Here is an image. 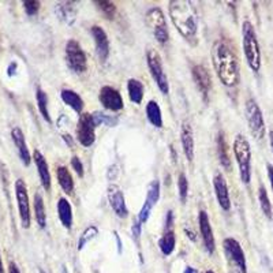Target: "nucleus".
<instances>
[{
	"instance_id": "nucleus-39",
	"label": "nucleus",
	"mask_w": 273,
	"mask_h": 273,
	"mask_svg": "<svg viewBox=\"0 0 273 273\" xmlns=\"http://www.w3.org/2000/svg\"><path fill=\"white\" fill-rule=\"evenodd\" d=\"M141 228H142V224L139 223V220H138V219L134 220L132 227V234L136 242H138V239H139V237H141Z\"/></svg>"
},
{
	"instance_id": "nucleus-26",
	"label": "nucleus",
	"mask_w": 273,
	"mask_h": 273,
	"mask_svg": "<svg viewBox=\"0 0 273 273\" xmlns=\"http://www.w3.org/2000/svg\"><path fill=\"white\" fill-rule=\"evenodd\" d=\"M56 176H58V182L60 184V187L63 189L66 194H73L74 191V180L71 173L67 169V167L60 165L56 169Z\"/></svg>"
},
{
	"instance_id": "nucleus-23",
	"label": "nucleus",
	"mask_w": 273,
	"mask_h": 273,
	"mask_svg": "<svg viewBox=\"0 0 273 273\" xmlns=\"http://www.w3.org/2000/svg\"><path fill=\"white\" fill-rule=\"evenodd\" d=\"M60 97H62V100L66 105H68L70 108H73L77 114H82V110H84V100H82V97L77 93V92H74L71 89H63L62 90V93H60Z\"/></svg>"
},
{
	"instance_id": "nucleus-3",
	"label": "nucleus",
	"mask_w": 273,
	"mask_h": 273,
	"mask_svg": "<svg viewBox=\"0 0 273 273\" xmlns=\"http://www.w3.org/2000/svg\"><path fill=\"white\" fill-rule=\"evenodd\" d=\"M242 44H243V51H245L249 67L252 68L254 73H258L261 68V51H260L257 34L252 22L245 21L242 25Z\"/></svg>"
},
{
	"instance_id": "nucleus-17",
	"label": "nucleus",
	"mask_w": 273,
	"mask_h": 273,
	"mask_svg": "<svg viewBox=\"0 0 273 273\" xmlns=\"http://www.w3.org/2000/svg\"><path fill=\"white\" fill-rule=\"evenodd\" d=\"M90 33L92 36L95 38V44H96V52L99 55V58L105 62L108 56H110V40H108V36L103 27L97 26H92L90 29Z\"/></svg>"
},
{
	"instance_id": "nucleus-2",
	"label": "nucleus",
	"mask_w": 273,
	"mask_h": 273,
	"mask_svg": "<svg viewBox=\"0 0 273 273\" xmlns=\"http://www.w3.org/2000/svg\"><path fill=\"white\" fill-rule=\"evenodd\" d=\"M169 16L173 26L186 40H193L198 32V14L191 1L172 0L169 1Z\"/></svg>"
},
{
	"instance_id": "nucleus-16",
	"label": "nucleus",
	"mask_w": 273,
	"mask_h": 273,
	"mask_svg": "<svg viewBox=\"0 0 273 273\" xmlns=\"http://www.w3.org/2000/svg\"><path fill=\"white\" fill-rule=\"evenodd\" d=\"M213 187H215V194L217 202L221 206V209H231V198H230V191L227 186L226 178L221 173H216L213 178Z\"/></svg>"
},
{
	"instance_id": "nucleus-21",
	"label": "nucleus",
	"mask_w": 273,
	"mask_h": 273,
	"mask_svg": "<svg viewBox=\"0 0 273 273\" xmlns=\"http://www.w3.org/2000/svg\"><path fill=\"white\" fill-rule=\"evenodd\" d=\"M55 12L59 16L60 21H63L67 25H73L77 19L78 8H77V1H62L55 5Z\"/></svg>"
},
{
	"instance_id": "nucleus-6",
	"label": "nucleus",
	"mask_w": 273,
	"mask_h": 273,
	"mask_svg": "<svg viewBox=\"0 0 273 273\" xmlns=\"http://www.w3.org/2000/svg\"><path fill=\"white\" fill-rule=\"evenodd\" d=\"M146 62L147 67H149V71H150V75H152L153 81H154L156 85L158 86L160 92H161L163 95H168V77H167V74L164 71L163 62H161V58H160V55H158L157 51L149 49L146 53Z\"/></svg>"
},
{
	"instance_id": "nucleus-1",
	"label": "nucleus",
	"mask_w": 273,
	"mask_h": 273,
	"mask_svg": "<svg viewBox=\"0 0 273 273\" xmlns=\"http://www.w3.org/2000/svg\"><path fill=\"white\" fill-rule=\"evenodd\" d=\"M212 60L217 77L227 88H234L241 81L237 53L224 40H217L212 48Z\"/></svg>"
},
{
	"instance_id": "nucleus-10",
	"label": "nucleus",
	"mask_w": 273,
	"mask_h": 273,
	"mask_svg": "<svg viewBox=\"0 0 273 273\" xmlns=\"http://www.w3.org/2000/svg\"><path fill=\"white\" fill-rule=\"evenodd\" d=\"M77 139L85 147L92 146L96 141V125L92 114H81L77 126Z\"/></svg>"
},
{
	"instance_id": "nucleus-11",
	"label": "nucleus",
	"mask_w": 273,
	"mask_h": 273,
	"mask_svg": "<svg viewBox=\"0 0 273 273\" xmlns=\"http://www.w3.org/2000/svg\"><path fill=\"white\" fill-rule=\"evenodd\" d=\"M223 247H224V252H226L228 260L238 269V273H247L246 257H245L241 243L234 238H226L223 242Z\"/></svg>"
},
{
	"instance_id": "nucleus-20",
	"label": "nucleus",
	"mask_w": 273,
	"mask_h": 273,
	"mask_svg": "<svg viewBox=\"0 0 273 273\" xmlns=\"http://www.w3.org/2000/svg\"><path fill=\"white\" fill-rule=\"evenodd\" d=\"M180 141H182V146H183L186 158L189 161H193V158H194V134H193V129H191V125H190L189 122H183L182 123Z\"/></svg>"
},
{
	"instance_id": "nucleus-14",
	"label": "nucleus",
	"mask_w": 273,
	"mask_h": 273,
	"mask_svg": "<svg viewBox=\"0 0 273 273\" xmlns=\"http://www.w3.org/2000/svg\"><path fill=\"white\" fill-rule=\"evenodd\" d=\"M108 201H110L111 208L114 209L116 216L121 217V219H126L129 216V209H127L125 194H123V191H122L119 186L111 184L108 187Z\"/></svg>"
},
{
	"instance_id": "nucleus-5",
	"label": "nucleus",
	"mask_w": 273,
	"mask_h": 273,
	"mask_svg": "<svg viewBox=\"0 0 273 273\" xmlns=\"http://www.w3.org/2000/svg\"><path fill=\"white\" fill-rule=\"evenodd\" d=\"M245 114H246V121L252 136L256 139H263L265 136V121H264L263 111L254 99L246 101Z\"/></svg>"
},
{
	"instance_id": "nucleus-36",
	"label": "nucleus",
	"mask_w": 273,
	"mask_h": 273,
	"mask_svg": "<svg viewBox=\"0 0 273 273\" xmlns=\"http://www.w3.org/2000/svg\"><path fill=\"white\" fill-rule=\"evenodd\" d=\"M178 190L180 201L184 202V201L187 200V195H189V180H187V178H186V175L183 172L180 173L178 178Z\"/></svg>"
},
{
	"instance_id": "nucleus-7",
	"label": "nucleus",
	"mask_w": 273,
	"mask_h": 273,
	"mask_svg": "<svg viewBox=\"0 0 273 273\" xmlns=\"http://www.w3.org/2000/svg\"><path fill=\"white\" fill-rule=\"evenodd\" d=\"M66 62L75 74H82L88 68V59L77 40H68L66 44Z\"/></svg>"
},
{
	"instance_id": "nucleus-37",
	"label": "nucleus",
	"mask_w": 273,
	"mask_h": 273,
	"mask_svg": "<svg viewBox=\"0 0 273 273\" xmlns=\"http://www.w3.org/2000/svg\"><path fill=\"white\" fill-rule=\"evenodd\" d=\"M22 4H23V10L29 16L36 15L38 10H40V1L38 0H25Z\"/></svg>"
},
{
	"instance_id": "nucleus-38",
	"label": "nucleus",
	"mask_w": 273,
	"mask_h": 273,
	"mask_svg": "<svg viewBox=\"0 0 273 273\" xmlns=\"http://www.w3.org/2000/svg\"><path fill=\"white\" fill-rule=\"evenodd\" d=\"M71 167H73V169L75 171V173H77L78 176H81V178L84 176V164L79 160V157L74 156V157L71 158Z\"/></svg>"
},
{
	"instance_id": "nucleus-33",
	"label": "nucleus",
	"mask_w": 273,
	"mask_h": 273,
	"mask_svg": "<svg viewBox=\"0 0 273 273\" xmlns=\"http://www.w3.org/2000/svg\"><path fill=\"white\" fill-rule=\"evenodd\" d=\"M92 119L95 122L96 127L100 126V125H107V126H115L118 123V118H114V116L107 115L104 112H100V111H96L92 114Z\"/></svg>"
},
{
	"instance_id": "nucleus-45",
	"label": "nucleus",
	"mask_w": 273,
	"mask_h": 273,
	"mask_svg": "<svg viewBox=\"0 0 273 273\" xmlns=\"http://www.w3.org/2000/svg\"><path fill=\"white\" fill-rule=\"evenodd\" d=\"M0 273H4V267H3V260H1V253H0Z\"/></svg>"
},
{
	"instance_id": "nucleus-22",
	"label": "nucleus",
	"mask_w": 273,
	"mask_h": 273,
	"mask_svg": "<svg viewBox=\"0 0 273 273\" xmlns=\"http://www.w3.org/2000/svg\"><path fill=\"white\" fill-rule=\"evenodd\" d=\"M33 161L36 164L37 172H38V176H40V180H41L42 187L45 190L51 189V173H49V167H48V163L45 157L42 156V153L40 150H34L33 152Z\"/></svg>"
},
{
	"instance_id": "nucleus-4",
	"label": "nucleus",
	"mask_w": 273,
	"mask_h": 273,
	"mask_svg": "<svg viewBox=\"0 0 273 273\" xmlns=\"http://www.w3.org/2000/svg\"><path fill=\"white\" fill-rule=\"evenodd\" d=\"M234 154L239 165V175L245 184L252 180V149L246 136L238 134L234 139Z\"/></svg>"
},
{
	"instance_id": "nucleus-27",
	"label": "nucleus",
	"mask_w": 273,
	"mask_h": 273,
	"mask_svg": "<svg viewBox=\"0 0 273 273\" xmlns=\"http://www.w3.org/2000/svg\"><path fill=\"white\" fill-rule=\"evenodd\" d=\"M127 92H129L130 100L134 104H141L142 100H143V92H145V88H143V84H142L141 81H138L136 78L129 79V82H127Z\"/></svg>"
},
{
	"instance_id": "nucleus-18",
	"label": "nucleus",
	"mask_w": 273,
	"mask_h": 273,
	"mask_svg": "<svg viewBox=\"0 0 273 273\" xmlns=\"http://www.w3.org/2000/svg\"><path fill=\"white\" fill-rule=\"evenodd\" d=\"M193 79H194L197 88L204 96V99L206 100L210 88H212V78H210L208 68L202 64H195L193 67Z\"/></svg>"
},
{
	"instance_id": "nucleus-19",
	"label": "nucleus",
	"mask_w": 273,
	"mask_h": 273,
	"mask_svg": "<svg viewBox=\"0 0 273 273\" xmlns=\"http://www.w3.org/2000/svg\"><path fill=\"white\" fill-rule=\"evenodd\" d=\"M11 138H12V141H14V145H15L16 150H18V154H19L21 161L27 167V165L30 164V161H32V154L29 152V147H27L23 132H22L19 127H14V129L11 130Z\"/></svg>"
},
{
	"instance_id": "nucleus-9",
	"label": "nucleus",
	"mask_w": 273,
	"mask_h": 273,
	"mask_svg": "<svg viewBox=\"0 0 273 273\" xmlns=\"http://www.w3.org/2000/svg\"><path fill=\"white\" fill-rule=\"evenodd\" d=\"M15 197L16 204H18V212H19V219L23 228H29L32 223V216H30V204H29V194H27L26 183L22 179H16L15 184Z\"/></svg>"
},
{
	"instance_id": "nucleus-41",
	"label": "nucleus",
	"mask_w": 273,
	"mask_h": 273,
	"mask_svg": "<svg viewBox=\"0 0 273 273\" xmlns=\"http://www.w3.org/2000/svg\"><path fill=\"white\" fill-rule=\"evenodd\" d=\"M267 169H268V178H269V182H271V186H272V191H273V165L272 164H268V165H267Z\"/></svg>"
},
{
	"instance_id": "nucleus-40",
	"label": "nucleus",
	"mask_w": 273,
	"mask_h": 273,
	"mask_svg": "<svg viewBox=\"0 0 273 273\" xmlns=\"http://www.w3.org/2000/svg\"><path fill=\"white\" fill-rule=\"evenodd\" d=\"M8 273H21L19 268H18V265L15 263H12L10 261V265H8Z\"/></svg>"
},
{
	"instance_id": "nucleus-29",
	"label": "nucleus",
	"mask_w": 273,
	"mask_h": 273,
	"mask_svg": "<svg viewBox=\"0 0 273 273\" xmlns=\"http://www.w3.org/2000/svg\"><path fill=\"white\" fill-rule=\"evenodd\" d=\"M33 208H34V216H36V221L40 228H45L47 226V213H45V205L42 200L41 194H34V201H33Z\"/></svg>"
},
{
	"instance_id": "nucleus-35",
	"label": "nucleus",
	"mask_w": 273,
	"mask_h": 273,
	"mask_svg": "<svg viewBox=\"0 0 273 273\" xmlns=\"http://www.w3.org/2000/svg\"><path fill=\"white\" fill-rule=\"evenodd\" d=\"M96 4L99 7V10L105 15V18L108 19H112L115 16L116 12V5L112 3V1H107V0H99L96 1Z\"/></svg>"
},
{
	"instance_id": "nucleus-42",
	"label": "nucleus",
	"mask_w": 273,
	"mask_h": 273,
	"mask_svg": "<svg viewBox=\"0 0 273 273\" xmlns=\"http://www.w3.org/2000/svg\"><path fill=\"white\" fill-rule=\"evenodd\" d=\"M63 139L66 141V143H67V145H70V146H73V145H74L73 139H71V136H67V134H63Z\"/></svg>"
},
{
	"instance_id": "nucleus-28",
	"label": "nucleus",
	"mask_w": 273,
	"mask_h": 273,
	"mask_svg": "<svg viewBox=\"0 0 273 273\" xmlns=\"http://www.w3.org/2000/svg\"><path fill=\"white\" fill-rule=\"evenodd\" d=\"M146 118L147 121L152 123L153 126L161 129L163 127V115H161V108L157 104V101L150 100L146 104Z\"/></svg>"
},
{
	"instance_id": "nucleus-31",
	"label": "nucleus",
	"mask_w": 273,
	"mask_h": 273,
	"mask_svg": "<svg viewBox=\"0 0 273 273\" xmlns=\"http://www.w3.org/2000/svg\"><path fill=\"white\" fill-rule=\"evenodd\" d=\"M36 101L37 107H38V111H40V114H41L42 118H44L48 123H51V116H49V110H48V96L41 88H37Z\"/></svg>"
},
{
	"instance_id": "nucleus-44",
	"label": "nucleus",
	"mask_w": 273,
	"mask_h": 273,
	"mask_svg": "<svg viewBox=\"0 0 273 273\" xmlns=\"http://www.w3.org/2000/svg\"><path fill=\"white\" fill-rule=\"evenodd\" d=\"M183 273H198V271L195 268H193V267H187V268L183 271Z\"/></svg>"
},
{
	"instance_id": "nucleus-12",
	"label": "nucleus",
	"mask_w": 273,
	"mask_h": 273,
	"mask_svg": "<svg viewBox=\"0 0 273 273\" xmlns=\"http://www.w3.org/2000/svg\"><path fill=\"white\" fill-rule=\"evenodd\" d=\"M158 200H160V182H158L157 179H154L147 186L146 198H145V202H143L141 210L138 213V220H139L141 224L146 223L149 216H150L153 206L157 204Z\"/></svg>"
},
{
	"instance_id": "nucleus-15",
	"label": "nucleus",
	"mask_w": 273,
	"mask_h": 273,
	"mask_svg": "<svg viewBox=\"0 0 273 273\" xmlns=\"http://www.w3.org/2000/svg\"><path fill=\"white\" fill-rule=\"evenodd\" d=\"M198 224H200V232L201 235H202L205 249H206V252L209 253V254H213L216 249L215 235H213V230H212V226H210L208 213L205 210H201L200 215H198Z\"/></svg>"
},
{
	"instance_id": "nucleus-34",
	"label": "nucleus",
	"mask_w": 273,
	"mask_h": 273,
	"mask_svg": "<svg viewBox=\"0 0 273 273\" xmlns=\"http://www.w3.org/2000/svg\"><path fill=\"white\" fill-rule=\"evenodd\" d=\"M97 234H99V230H97V227L96 226H89L85 228V231L82 232V235L79 238L78 241V250H82L88 243H89L92 239H95L97 237Z\"/></svg>"
},
{
	"instance_id": "nucleus-24",
	"label": "nucleus",
	"mask_w": 273,
	"mask_h": 273,
	"mask_svg": "<svg viewBox=\"0 0 273 273\" xmlns=\"http://www.w3.org/2000/svg\"><path fill=\"white\" fill-rule=\"evenodd\" d=\"M58 215L60 223L64 228L70 230L73 227V208L66 198H59L58 201Z\"/></svg>"
},
{
	"instance_id": "nucleus-47",
	"label": "nucleus",
	"mask_w": 273,
	"mask_h": 273,
	"mask_svg": "<svg viewBox=\"0 0 273 273\" xmlns=\"http://www.w3.org/2000/svg\"><path fill=\"white\" fill-rule=\"evenodd\" d=\"M205 273H215V272H213V271H206Z\"/></svg>"
},
{
	"instance_id": "nucleus-13",
	"label": "nucleus",
	"mask_w": 273,
	"mask_h": 273,
	"mask_svg": "<svg viewBox=\"0 0 273 273\" xmlns=\"http://www.w3.org/2000/svg\"><path fill=\"white\" fill-rule=\"evenodd\" d=\"M99 100L105 110L111 111V112H119L125 107L123 97L119 93V90H116L112 86H103L101 88L100 93H99Z\"/></svg>"
},
{
	"instance_id": "nucleus-25",
	"label": "nucleus",
	"mask_w": 273,
	"mask_h": 273,
	"mask_svg": "<svg viewBox=\"0 0 273 273\" xmlns=\"http://www.w3.org/2000/svg\"><path fill=\"white\" fill-rule=\"evenodd\" d=\"M176 246V237H175V232L173 230H165L163 234V237L160 238L158 241V249L160 252L163 253V256H171L175 250Z\"/></svg>"
},
{
	"instance_id": "nucleus-43",
	"label": "nucleus",
	"mask_w": 273,
	"mask_h": 273,
	"mask_svg": "<svg viewBox=\"0 0 273 273\" xmlns=\"http://www.w3.org/2000/svg\"><path fill=\"white\" fill-rule=\"evenodd\" d=\"M16 68V63H11L10 64V67H8V75H14V73H15V71H14V70H15Z\"/></svg>"
},
{
	"instance_id": "nucleus-46",
	"label": "nucleus",
	"mask_w": 273,
	"mask_h": 273,
	"mask_svg": "<svg viewBox=\"0 0 273 273\" xmlns=\"http://www.w3.org/2000/svg\"><path fill=\"white\" fill-rule=\"evenodd\" d=\"M269 142H271V147H272V153H273V132L269 133Z\"/></svg>"
},
{
	"instance_id": "nucleus-8",
	"label": "nucleus",
	"mask_w": 273,
	"mask_h": 273,
	"mask_svg": "<svg viewBox=\"0 0 273 273\" xmlns=\"http://www.w3.org/2000/svg\"><path fill=\"white\" fill-rule=\"evenodd\" d=\"M146 23L150 26L153 36L160 44H165L168 41V29L165 16L160 7H153L146 12Z\"/></svg>"
},
{
	"instance_id": "nucleus-30",
	"label": "nucleus",
	"mask_w": 273,
	"mask_h": 273,
	"mask_svg": "<svg viewBox=\"0 0 273 273\" xmlns=\"http://www.w3.org/2000/svg\"><path fill=\"white\" fill-rule=\"evenodd\" d=\"M217 154H219V160H220L221 165L228 171L231 168V158L228 156V147H227L226 139H224L223 134H220L217 138Z\"/></svg>"
},
{
	"instance_id": "nucleus-32",
	"label": "nucleus",
	"mask_w": 273,
	"mask_h": 273,
	"mask_svg": "<svg viewBox=\"0 0 273 273\" xmlns=\"http://www.w3.org/2000/svg\"><path fill=\"white\" fill-rule=\"evenodd\" d=\"M258 201H260V205H261V209H263L264 215L267 216L268 219L272 217V205H271V201H269L268 193L264 186L260 187L258 190Z\"/></svg>"
}]
</instances>
